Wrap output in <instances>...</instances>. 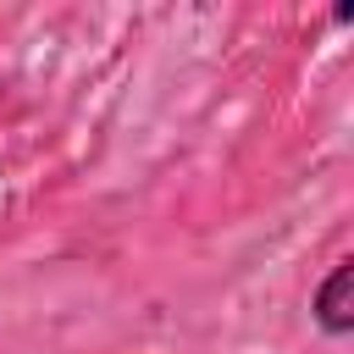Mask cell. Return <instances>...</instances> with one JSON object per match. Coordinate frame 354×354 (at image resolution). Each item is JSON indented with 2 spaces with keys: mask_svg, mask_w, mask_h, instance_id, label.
Listing matches in <instances>:
<instances>
[{
  "mask_svg": "<svg viewBox=\"0 0 354 354\" xmlns=\"http://www.w3.org/2000/svg\"><path fill=\"white\" fill-rule=\"evenodd\" d=\"M348 277H354V266L337 260V266L326 271V282L315 288V326H321L326 337H343V332L354 326V310H348Z\"/></svg>",
  "mask_w": 354,
  "mask_h": 354,
  "instance_id": "cell-1",
  "label": "cell"
}]
</instances>
